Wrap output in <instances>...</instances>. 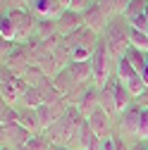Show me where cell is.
Wrapping results in <instances>:
<instances>
[{
	"label": "cell",
	"instance_id": "8992f818",
	"mask_svg": "<svg viewBox=\"0 0 148 150\" xmlns=\"http://www.w3.org/2000/svg\"><path fill=\"white\" fill-rule=\"evenodd\" d=\"M107 24H110V14L103 10L100 3H96L88 12H84V26L91 29L93 33H103L107 29Z\"/></svg>",
	"mask_w": 148,
	"mask_h": 150
},
{
	"label": "cell",
	"instance_id": "e575fe53",
	"mask_svg": "<svg viewBox=\"0 0 148 150\" xmlns=\"http://www.w3.org/2000/svg\"><path fill=\"white\" fill-rule=\"evenodd\" d=\"M58 3L62 5V10H69V5H72V0H58Z\"/></svg>",
	"mask_w": 148,
	"mask_h": 150
},
{
	"label": "cell",
	"instance_id": "4fadbf2b",
	"mask_svg": "<svg viewBox=\"0 0 148 150\" xmlns=\"http://www.w3.org/2000/svg\"><path fill=\"white\" fill-rule=\"evenodd\" d=\"M65 69L69 71V76L77 81L79 86H84V83H88L91 79H93V67H91V60H88V62H69Z\"/></svg>",
	"mask_w": 148,
	"mask_h": 150
},
{
	"label": "cell",
	"instance_id": "7c38bea8",
	"mask_svg": "<svg viewBox=\"0 0 148 150\" xmlns=\"http://www.w3.org/2000/svg\"><path fill=\"white\" fill-rule=\"evenodd\" d=\"M31 10L41 17V19H58L65 12L58 0H31Z\"/></svg>",
	"mask_w": 148,
	"mask_h": 150
},
{
	"label": "cell",
	"instance_id": "1f68e13d",
	"mask_svg": "<svg viewBox=\"0 0 148 150\" xmlns=\"http://www.w3.org/2000/svg\"><path fill=\"white\" fill-rule=\"evenodd\" d=\"M103 150H117V145H115V136H110V138L103 141Z\"/></svg>",
	"mask_w": 148,
	"mask_h": 150
},
{
	"label": "cell",
	"instance_id": "3957f363",
	"mask_svg": "<svg viewBox=\"0 0 148 150\" xmlns=\"http://www.w3.org/2000/svg\"><path fill=\"white\" fill-rule=\"evenodd\" d=\"M100 36H103V41H105V45H107V52L112 55V60L117 62L122 55L127 52V48H129L127 26H122V24H120V19H110L107 29H105Z\"/></svg>",
	"mask_w": 148,
	"mask_h": 150
},
{
	"label": "cell",
	"instance_id": "ac0fdd59",
	"mask_svg": "<svg viewBox=\"0 0 148 150\" xmlns=\"http://www.w3.org/2000/svg\"><path fill=\"white\" fill-rule=\"evenodd\" d=\"M19 124H24V126L31 131L33 136H38L41 131H43V129H41V119H38V112H36V110H29V107L22 112V117H19Z\"/></svg>",
	"mask_w": 148,
	"mask_h": 150
},
{
	"label": "cell",
	"instance_id": "8fae6325",
	"mask_svg": "<svg viewBox=\"0 0 148 150\" xmlns=\"http://www.w3.org/2000/svg\"><path fill=\"white\" fill-rule=\"evenodd\" d=\"M84 26V14L79 12H72V10H65L60 17H58V29H60V36H69L74 31H79Z\"/></svg>",
	"mask_w": 148,
	"mask_h": 150
},
{
	"label": "cell",
	"instance_id": "9c48e42d",
	"mask_svg": "<svg viewBox=\"0 0 148 150\" xmlns=\"http://www.w3.org/2000/svg\"><path fill=\"white\" fill-rule=\"evenodd\" d=\"M141 115H143V107H141L139 103H134L132 107H127L122 115H120V124H122V131H124V134H132V136L139 134Z\"/></svg>",
	"mask_w": 148,
	"mask_h": 150
},
{
	"label": "cell",
	"instance_id": "30bf717a",
	"mask_svg": "<svg viewBox=\"0 0 148 150\" xmlns=\"http://www.w3.org/2000/svg\"><path fill=\"white\" fill-rule=\"evenodd\" d=\"M79 112L84 115V119L86 117H91L93 112L100 107V88L93 83V86H86V91H84V96H81V100H79Z\"/></svg>",
	"mask_w": 148,
	"mask_h": 150
},
{
	"label": "cell",
	"instance_id": "2e32d148",
	"mask_svg": "<svg viewBox=\"0 0 148 150\" xmlns=\"http://www.w3.org/2000/svg\"><path fill=\"white\" fill-rule=\"evenodd\" d=\"M136 74H139V71H136V69L132 67V62H129V60L124 57V55H122V57H120V60L115 62V76H117V79H120L122 83L132 81V79L136 76Z\"/></svg>",
	"mask_w": 148,
	"mask_h": 150
},
{
	"label": "cell",
	"instance_id": "f1b7e54d",
	"mask_svg": "<svg viewBox=\"0 0 148 150\" xmlns=\"http://www.w3.org/2000/svg\"><path fill=\"white\" fill-rule=\"evenodd\" d=\"M129 26H134V29H139V31H146V33H148V17H146V12H143V14H139V17H132V19H129Z\"/></svg>",
	"mask_w": 148,
	"mask_h": 150
},
{
	"label": "cell",
	"instance_id": "603a6c76",
	"mask_svg": "<svg viewBox=\"0 0 148 150\" xmlns=\"http://www.w3.org/2000/svg\"><path fill=\"white\" fill-rule=\"evenodd\" d=\"M19 117H22V112H17L12 105L3 103V110H0V126H3V124H14V122H19Z\"/></svg>",
	"mask_w": 148,
	"mask_h": 150
},
{
	"label": "cell",
	"instance_id": "5bb4252c",
	"mask_svg": "<svg viewBox=\"0 0 148 150\" xmlns=\"http://www.w3.org/2000/svg\"><path fill=\"white\" fill-rule=\"evenodd\" d=\"M96 141H98V136L93 134V129H91V126H88V122L84 119V122L79 124L77 141H74V145H72V148H74V150H88V148L93 145Z\"/></svg>",
	"mask_w": 148,
	"mask_h": 150
},
{
	"label": "cell",
	"instance_id": "ffe728a7",
	"mask_svg": "<svg viewBox=\"0 0 148 150\" xmlns=\"http://www.w3.org/2000/svg\"><path fill=\"white\" fill-rule=\"evenodd\" d=\"M124 57L132 62V67L141 74V71H143V67H146V62H148V52H141L139 48L129 45V48H127V52H124Z\"/></svg>",
	"mask_w": 148,
	"mask_h": 150
},
{
	"label": "cell",
	"instance_id": "f546056e",
	"mask_svg": "<svg viewBox=\"0 0 148 150\" xmlns=\"http://www.w3.org/2000/svg\"><path fill=\"white\" fill-rule=\"evenodd\" d=\"M129 3H132V0H115V14H122V17H124Z\"/></svg>",
	"mask_w": 148,
	"mask_h": 150
},
{
	"label": "cell",
	"instance_id": "6da1fadb",
	"mask_svg": "<svg viewBox=\"0 0 148 150\" xmlns=\"http://www.w3.org/2000/svg\"><path fill=\"white\" fill-rule=\"evenodd\" d=\"M81 122H84V115L79 112V107L77 105H67L65 117L48 131V141L53 145H67V148H72L74 141H77V131H79Z\"/></svg>",
	"mask_w": 148,
	"mask_h": 150
},
{
	"label": "cell",
	"instance_id": "7402d4cb",
	"mask_svg": "<svg viewBox=\"0 0 148 150\" xmlns=\"http://www.w3.org/2000/svg\"><path fill=\"white\" fill-rule=\"evenodd\" d=\"M0 36H3V41H17V29L10 14H3V19H0Z\"/></svg>",
	"mask_w": 148,
	"mask_h": 150
},
{
	"label": "cell",
	"instance_id": "7a4b0ae2",
	"mask_svg": "<svg viewBox=\"0 0 148 150\" xmlns=\"http://www.w3.org/2000/svg\"><path fill=\"white\" fill-rule=\"evenodd\" d=\"M91 67H93V83L98 88H103L110 79H112V71H115V60H112V55L107 52V45L103 41V36H100V41L93 50V57H91Z\"/></svg>",
	"mask_w": 148,
	"mask_h": 150
},
{
	"label": "cell",
	"instance_id": "5b68a950",
	"mask_svg": "<svg viewBox=\"0 0 148 150\" xmlns=\"http://www.w3.org/2000/svg\"><path fill=\"white\" fill-rule=\"evenodd\" d=\"M10 19L14 22V29H17V38H26V36H31L36 31V22L31 12H26L24 7H12L10 12Z\"/></svg>",
	"mask_w": 148,
	"mask_h": 150
},
{
	"label": "cell",
	"instance_id": "277c9868",
	"mask_svg": "<svg viewBox=\"0 0 148 150\" xmlns=\"http://www.w3.org/2000/svg\"><path fill=\"white\" fill-rule=\"evenodd\" d=\"M31 131L19 124V122H14V124H3V145L5 148H12V150H19L24 148L29 141H31Z\"/></svg>",
	"mask_w": 148,
	"mask_h": 150
},
{
	"label": "cell",
	"instance_id": "cb8c5ba5",
	"mask_svg": "<svg viewBox=\"0 0 148 150\" xmlns=\"http://www.w3.org/2000/svg\"><path fill=\"white\" fill-rule=\"evenodd\" d=\"M124 86H127V91H129V93H132V96H134V98H141V96H143V91L148 88V86L143 83V79H141V74H136V76H134L132 81H127Z\"/></svg>",
	"mask_w": 148,
	"mask_h": 150
},
{
	"label": "cell",
	"instance_id": "484cf974",
	"mask_svg": "<svg viewBox=\"0 0 148 150\" xmlns=\"http://www.w3.org/2000/svg\"><path fill=\"white\" fill-rule=\"evenodd\" d=\"M96 3H98V0H72L69 10H72V12H79V14H84V12H88L91 7H93Z\"/></svg>",
	"mask_w": 148,
	"mask_h": 150
},
{
	"label": "cell",
	"instance_id": "e0dca14e",
	"mask_svg": "<svg viewBox=\"0 0 148 150\" xmlns=\"http://www.w3.org/2000/svg\"><path fill=\"white\" fill-rule=\"evenodd\" d=\"M100 110H105L110 117L117 115V103H115V93H112V86L105 83L100 88Z\"/></svg>",
	"mask_w": 148,
	"mask_h": 150
},
{
	"label": "cell",
	"instance_id": "83f0119b",
	"mask_svg": "<svg viewBox=\"0 0 148 150\" xmlns=\"http://www.w3.org/2000/svg\"><path fill=\"white\" fill-rule=\"evenodd\" d=\"M139 141H148V110L143 107V115H141V124H139V134H136Z\"/></svg>",
	"mask_w": 148,
	"mask_h": 150
},
{
	"label": "cell",
	"instance_id": "d6986e66",
	"mask_svg": "<svg viewBox=\"0 0 148 150\" xmlns=\"http://www.w3.org/2000/svg\"><path fill=\"white\" fill-rule=\"evenodd\" d=\"M127 36H129V45L139 48L141 52H148V33L146 31H139V29L127 24Z\"/></svg>",
	"mask_w": 148,
	"mask_h": 150
},
{
	"label": "cell",
	"instance_id": "9a60e30c",
	"mask_svg": "<svg viewBox=\"0 0 148 150\" xmlns=\"http://www.w3.org/2000/svg\"><path fill=\"white\" fill-rule=\"evenodd\" d=\"M36 33H38V41H50L58 38L60 29H58V19H41L36 24Z\"/></svg>",
	"mask_w": 148,
	"mask_h": 150
},
{
	"label": "cell",
	"instance_id": "d6a6232c",
	"mask_svg": "<svg viewBox=\"0 0 148 150\" xmlns=\"http://www.w3.org/2000/svg\"><path fill=\"white\" fill-rule=\"evenodd\" d=\"M136 103H139L141 107H146V110H148V88L143 91V96H141V98H136Z\"/></svg>",
	"mask_w": 148,
	"mask_h": 150
},
{
	"label": "cell",
	"instance_id": "44dd1931",
	"mask_svg": "<svg viewBox=\"0 0 148 150\" xmlns=\"http://www.w3.org/2000/svg\"><path fill=\"white\" fill-rule=\"evenodd\" d=\"M22 98H24V107H29V110H38L41 105H46L43 103V96H41V88H24V93H22Z\"/></svg>",
	"mask_w": 148,
	"mask_h": 150
},
{
	"label": "cell",
	"instance_id": "f35d334b",
	"mask_svg": "<svg viewBox=\"0 0 148 150\" xmlns=\"http://www.w3.org/2000/svg\"><path fill=\"white\" fill-rule=\"evenodd\" d=\"M146 145H148V141H146Z\"/></svg>",
	"mask_w": 148,
	"mask_h": 150
},
{
	"label": "cell",
	"instance_id": "4316f807",
	"mask_svg": "<svg viewBox=\"0 0 148 150\" xmlns=\"http://www.w3.org/2000/svg\"><path fill=\"white\" fill-rule=\"evenodd\" d=\"M50 141H46L43 136H31V141L26 143V148L29 150H50Z\"/></svg>",
	"mask_w": 148,
	"mask_h": 150
},
{
	"label": "cell",
	"instance_id": "836d02e7",
	"mask_svg": "<svg viewBox=\"0 0 148 150\" xmlns=\"http://www.w3.org/2000/svg\"><path fill=\"white\" fill-rule=\"evenodd\" d=\"M141 79H143V83L148 86V62H146V67H143V71H141Z\"/></svg>",
	"mask_w": 148,
	"mask_h": 150
},
{
	"label": "cell",
	"instance_id": "d4e9b609",
	"mask_svg": "<svg viewBox=\"0 0 148 150\" xmlns=\"http://www.w3.org/2000/svg\"><path fill=\"white\" fill-rule=\"evenodd\" d=\"M146 7H148V0H132V3H129V7H127V12H124V17H127V19L139 17V14L146 12Z\"/></svg>",
	"mask_w": 148,
	"mask_h": 150
},
{
	"label": "cell",
	"instance_id": "4dcf8cb0",
	"mask_svg": "<svg viewBox=\"0 0 148 150\" xmlns=\"http://www.w3.org/2000/svg\"><path fill=\"white\" fill-rule=\"evenodd\" d=\"M98 3L103 5V10H105V12L110 14V17L115 14V0H98Z\"/></svg>",
	"mask_w": 148,
	"mask_h": 150
},
{
	"label": "cell",
	"instance_id": "d590c367",
	"mask_svg": "<svg viewBox=\"0 0 148 150\" xmlns=\"http://www.w3.org/2000/svg\"><path fill=\"white\" fill-rule=\"evenodd\" d=\"M53 150H74V148H67V145H55Z\"/></svg>",
	"mask_w": 148,
	"mask_h": 150
},
{
	"label": "cell",
	"instance_id": "ba28073f",
	"mask_svg": "<svg viewBox=\"0 0 148 150\" xmlns=\"http://www.w3.org/2000/svg\"><path fill=\"white\" fill-rule=\"evenodd\" d=\"M86 122H88V126L93 129V134H96L100 141L110 138V126H112V117H110L105 110H100V107H98L91 117H86Z\"/></svg>",
	"mask_w": 148,
	"mask_h": 150
},
{
	"label": "cell",
	"instance_id": "74e56055",
	"mask_svg": "<svg viewBox=\"0 0 148 150\" xmlns=\"http://www.w3.org/2000/svg\"><path fill=\"white\" fill-rule=\"evenodd\" d=\"M146 17H148V7H146Z\"/></svg>",
	"mask_w": 148,
	"mask_h": 150
},
{
	"label": "cell",
	"instance_id": "52a82bcc",
	"mask_svg": "<svg viewBox=\"0 0 148 150\" xmlns=\"http://www.w3.org/2000/svg\"><path fill=\"white\" fill-rule=\"evenodd\" d=\"M65 110H67V103L41 105L38 110H36V112H38V119H41V129H43V131H50L55 124L65 117Z\"/></svg>",
	"mask_w": 148,
	"mask_h": 150
},
{
	"label": "cell",
	"instance_id": "8d00e7d4",
	"mask_svg": "<svg viewBox=\"0 0 148 150\" xmlns=\"http://www.w3.org/2000/svg\"><path fill=\"white\" fill-rule=\"evenodd\" d=\"M3 150H12V148H5V145H3Z\"/></svg>",
	"mask_w": 148,
	"mask_h": 150
}]
</instances>
